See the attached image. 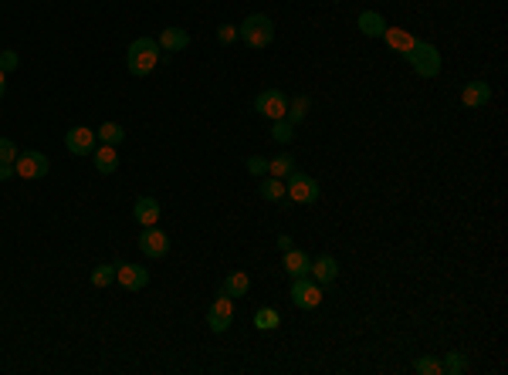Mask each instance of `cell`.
<instances>
[{
  "label": "cell",
  "mask_w": 508,
  "mask_h": 375,
  "mask_svg": "<svg viewBox=\"0 0 508 375\" xmlns=\"http://www.w3.org/2000/svg\"><path fill=\"white\" fill-rule=\"evenodd\" d=\"M132 217H136V223H143V227H156L159 217H163L159 200L156 196H139V200L132 203Z\"/></svg>",
  "instance_id": "12"
},
{
  "label": "cell",
  "mask_w": 508,
  "mask_h": 375,
  "mask_svg": "<svg viewBox=\"0 0 508 375\" xmlns=\"http://www.w3.org/2000/svg\"><path fill=\"white\" fill-rule=\"evenodd\" d=\"M461 102L468 105V108H484V105L492 102V85L488 81H468L464 91H461Z\"/></svg>",
  "instance_id": "15"
},
{
  "label": "cell",
  "mask_w": 508,
  "mask_h": 375,
  "mask_svg": "<svg viewBox=\"0 0 508 375\" xmlns=\"http://www.w3.org/2000/svg\"><path fill=\"white\" fill-rule=\"evenodd\" d=\"M319 193H322V190H319V183H315L309 173H299V169H295V173L288 176V183H285V196L288 200H295V203H315Z\"/></svg>",
  "instance_id": "6"
},
{
  "label": "cell",
  "mask_w": 508,
  "mask_h": 375,
  "mask_svg": "<svg viewBox=\"0 0 508 375\" xmlns=\"http://www.w3.org/2000/svg\"><path fill=\"white\" fill-rule=\"evenodd\" d=\"M17 145H14V139H4L0 135V163H17Z\"/></svg>",
  "instance_id": "30"
},
{
  "label": "cell",
  "mask_w": 508,
  "mask_h": 375,
  "mask_svg": "<svg viewBox=\"0 0 508 375\" xmlns=\"http://www.w3.org/2000/svg\"><path fill=\"white\" fill-rule=\"evenodd\" d=\"M278 247H282V250H292V237H288V233H282V237H278Z\"/></svg>",
  "instance_id": "35"
},
{
  "label": "cell",
  "mask_w": 508,
  "mask_h": 375,
  "mask_svg": "<svg viewBox=\"0 0 508 375\" xmlns=\"http://www.w3.org/2000/svg\"><path fill=\"white\" fill-rule=\"evenodd\" d=\"M336 4H339V0H336Z\"/></svg>",
  "instance_id": "37"
},
{
  "label": "cell",
  "mask_w": 508,
  "mask_h": 375,
  "mask_svg": "<svg viewBox=\"0 0 508 375\" xmlns=\"http://www.w3.org/2000/svg\"><path fill=\"white\" fill-rule=\"evenodd\" d=\"M17 65H21V58H17V51H0V71H4V75H11V71H17Z\"/></svg>",
  "instance_id": "32"
},
{
  "label": "cell",
  "mask_w": 508,
  "mask_h": 375,
  "mask_svg": "<svg viewBox=\"0 0 508 375\" xmlns=\"http://www.w3.org/2000/svg\"><path fill=\"white\" fill-rule=\"evenodd\" d=\"M11 176H17L14 163H0V180H11Z\"/></svg>",
  "instance_id": "34"
},
{
  "label": "cell",
  "mask_w": 508,
  "mask_h": 375,
  "mask_svg": "<svg viewBox=\"0 0 508 375\" xmlns=\"http://www.w3.org/2000/svg\"><path fill=\"white\" fill-rule=\"evenodd\" d=\"M95 169H99V173H116V169H119L116 145H105L102 143V149H95Z\"/></svg>",
  "instance_id": "21"
},
{
  "label": "cell",
  "mask_w": 508,
  "mask_h": 375,
  "mask_svg": "<svg viewBox=\"0 0 508 375\" xmlns=\"http://www.w3.org/2000/svg\"><path fill=\"white\" fill-rule=\"evenodd\" d=\"M126 54H129L126 58L129 61V75H136V78H146L159 65V44L153 38H136Z\"/></svg>",
  "instance_id": "1"
},
{
  "label": "cell",
  "mask_w": 508,
  "mask_h": 375,
  "mask_svg": "<svg viewBox=\"0 0 508 375\" xmlns=\"http://www.w3.org/2000/svg\"><path fill=\"white\" fill-rule=\"evenodd\" d=\"M278 324H282V314H278L274 308H258L254 311V328H258V332H274Z\"/></svg>",
  "instance_id": "22"
},
{
  "label": "cell",
  "mask_w": 508,
  "mask_h": 375,
  "mask_svg": "<svg viewBox=\"0 0 508 375\" xmlns=\"http://www.w3.org/2000/svg\"><path fill=\"white\" fill-rule=\"evenodd\" d=\"M407 65L414 68L417 78H437L441 75V51L434 44H424V41H414V48L404 54Z\"/></svg>",
  "instance_id": "3"
},
{
  "label": "cell",
  "mask_w": 508,
  "mask_h": 375,
  "mask_svg": "<svg viewBox=\"0 0 508 375\" xmlns=\"http://www.w3.org/2000/svg\"><path fill=\"white\" fill-rule=\"evenodd\" d=\"M258 193L264 196V200H285V180H278V176H268V180H261Z\"/></svg>",
  "instance_id": "23"
},
{
  "label": "cell",
  "mask_w": 508,
  "mask_h": 375,
  "mask_svg": "<svg viewBox=\"0 0 508 375\" xmlns=\"http://www.w3.org/2000/svg\"><path fill=\"white\" fill-rule=\"evenodd\" d=\"M237 38L244 41L248 48H254V51H261V48H268L274 41V24L268 14H251V17H244V24L237 27Z\"/></svg>",
  "instance_id": "2"
},
{
  "label": "cell",
  "mask_w": 508,
  "mask_h": 375,
  "mask_svg": "<svg viewBox=\"0 0 508 375\" xmlns=\"http://www.w3.org/2000/svg\"><path fill=\"white\" fill-rule=\"evenodd\" d=\"M254 112L258 115H264V118H285V112H288V98H285V91L282 88H264L254 98Z\"/></svg>",
  "instance_id": "7"
},
{
  "label": "cell",
  "mask_w": 508,
  "mask_h": 375,
  "mask_svg": "<svg viewBox=\"0 0 508 375\" xmlns=\"http://www.w3.org/2000/svg\"><path fill=\"white\" fill-rule=\"evenodd\" d=\"M139 250H143L146 257H166L169 237L159 230V227H143V233H139Z\"/></svg>",
  "instance_id": "10"
},
{
  "label": "cell",
  "mask_w": 508,
  "mask_h": 375,
  "mask_svg": "<svg viewBox=\"0 0 508 375\" xmlns=\"http://www.w3.org/2000/svg\"><path fill=\"white\" fill-rule=\"evenodd\" d=\"M309 274H312L315 284H332V281L339 277V260L332 257V254H322V257H315V260H312Z\"/></svg>",
  "instance_id": "13"
},
{
  "label": "cell",
  "mask_w": 508,
  "mask_h": 375,
  "mask_svg": "<svg viewBox=\"0 0 508 375\" xmlns=\"http://www.w3.org/2000/svg\"><path fill=\"white\" fill-rule=\"evenodd\" d=\"M383 41H387L397 54H407L410 48H414V41L417 38H414L410 31H404V27H387V31H383Z\"/></svg>",
  "instance_id": "19"
},
{
  "label": "cell",
  "mask_w": 508,
  "mask_h": 375,
  "mask_svg": "<svg viewBox=\"0 0 508 375\" xmlns=\"http://www.w3.org/2000/svg\"><path fill=\"white\" fill-rule=\"evenodd\" d=\"M159 51L166 54H176V51H186L190 48V34L183 31V27H163V34H159Z\"/></svg>",
  "instance_id": "14"
},
{
  "label": "cell",
  "mask_w": 508,
  "mask_h": 375,
  "mask_svg": "<svg viewBox=\"0 0 508 375\" xmlns=\"http://www.w3.org/2000/svg\"><path fill=\"white\" fill-rule=\"evenodd\" d=\"M231 322H234V298L221 294V298L210 304V311H207V324H210V332L224 335V332L231 328Z\"/></svg>",
  "instance_id": "8"
},
{
  "label": "cell",
  "mask_w": 508,
  "mask_h": 375,
  "mask_svg": "<svg viewBox=\"0 0 508 375\" xmlns=\"http://www.w3.org/2000/svg\"><path fill=\"white\" fill-rule=\"evenodd\" d=\"M309 267H312V257L305 254V250H285V274L288 277H305L309 274Z\"/></svg>",
  "instance_id": "16"
},
{
  "label": "cell",
  "mask_w": 508,
  "mask_h": 375,
  "mask_svg": "<svg viewBox=\"0 0 508 375\" xmlns=\"http://www.w3.org/2000/svg\"><path fill=\"white\" fill-rule=\"evenodd\" d=\"M116 281L126 291H143L146 284H149V271L146 267H139V264H119L116 267Z\"/></svg>",
  "instance_id": "11"
},
{
  "label": "cell",
  "mask_w": 508,
  "mask_h": 375,
  "mask_svg": "<svg viewBox=\"0 0 508 375\" xmlns=\"http://www.w3.org/2000/svg\"><path fill=\"white\" fill-rule=\"evenodd\" d=\"M4 91H7V75L0 71V98H4Z\"/></svg>",
  "instance_id": "36"
},
{
  "label": "cell",
  "mask_w": 508,
  "mask_h": 375,
  "mask_svg": "<svg viewBox=\"0 0 508 375\" xmlns=\"http://www.w3.org/2000/svg\"><path fill=\"white\" fill-rule=\"evenodd\" d=\"M217 41H221V44H234L237 41V24H221L217 27Z\"/></svg>",
  "instance_id": "33"
},
{
  "label": "cell",
  "mask_w": 508,
  "mask_h": 375,
  "mask_svg": "<svg viewBox=\"0 0 508 375\" xmlns=\"http://www.w3.org/2000/svg\"><path fill=\"white\" fill-rule=\"evenodd\" d=\"M272 139L274 143H282V145H288L292 139H295V125H292L288 118H274L272 122Z\"/></svg>",
  "instance_id": "25"
},
{
  "label": "cell",
  "mask_w": 508,
  "mask_h": 375,
  "mask_svg": "<svg viewBox=\"0 0 508 375\" xmlns=\"http://www.w3.org/2000/svg\"><path fill=\"white\" fill-rule=\"evenodd\" d=\"M95 135H99V143H105V145H119L122 139H126V129H122L119 122H105Z\"/></svg>",
  "instance_id": "24"
},
{
  "label": "cell",
  "mask_w": 508,
  "mask_h": 375,
  "mask_svg": "<svg viewBox=\"0 0 508 375\" xmlns=\"http://www.w3.org/2000/svg\"><path fill=\"white\" fill-rule=\"evenodd\" d=\"M309 95H299V98H295V102H288V112H285V118L288 122H292V125H299L302 118L309 115Z\"/></svg>",
  "instance_id": "26"
},
{
  "label": "cell",
  "mask_w": 508,
  "mask_h": 375,
  "mask_svg": "<svg viewBox=\"0 0 508 375\" xmlns=\"http://www.w3.org/2000/svg\"><path fill=\"white\" fill-rule=\"evenodd\" d=\"M288 298H292L295 308L315 311L319 304H322V284H315L309 274H305V277H292V291H288Z\"/></svg>",
  "instance_id": "4"
},
{
  "label": "cell",
  "mask_w": 508,
  "mask_h": 375,
  "mask_svg": "<svg viewBox=\"0 0 508 375\" xmlns=\"http://www.w3.org/2000/svg\"><path fill=\"white\" fill-rule=\"evenodd\" d=\"M91 284H95V287L116 284V267H112V264H99V267L91 271Z\"/></svg>",
  "instance_id": "28"
},
{
  "label": "cell",
  "mask_w": 508,
  "mask_h": 375,
  "mask_svg": "<svg viewBox=\"0 0 508 375\" xmlns=\"http://www.w3.org/2000/svg\"><path fill=\"white\" fill-rule=\"evenodd\" d=\"M95 143H99V135L91 129H85V125H75V129L65 132V145L71 155H89L95 153Z\"/></svg>",
  "instance_id": "9"
},
{
  "label": "cell",
  "mask_w": 508,
  "mask_h": 375,
  "mask_svg": "<svg viewBox=\"0 0 508 375\" xmlns=\"http://www.w3.org/2000/svg\"><path fill=\"white\" fill-rule=\"evenodd\" d=\"M464 369H468V359H464L461 351H447V359L441 362V372L444 375H461Z\"/></svg>",
  "instance_id": "27"
},
{
  "label": "cell",
  "mask_w": 508,
  "mask_h": 375,
  "mask_svg": "<svg viewBox=\"0 0 508 375\" xmlns=\"http://www.w3.org/2000/svg\"><path fill=\"white\" fill-rule=\"evenodd\" d=\"M295 169H299V166H295V155H292V153H282V155H274V159H268V176L288 180Z\"/></svg>",
  "instance_id": "20"
},
{
  "label": "cell",
  "mask_w": 508,
  "mask_h": 375,
  "mask_svg": "<svg viewBox=\"0 0 508 375\" xmlns=\"http://www.w3.org/2000/svg\"><path fill=\"white\" fill-rule=\"evenodd\" d=\"M14 169H17L21 180H44V176L51 173V159L44 153H38V149H27V153L17 155Z\"/></svg>",
  "instance_id": "5"
},
{
  "label": "cell",
  "mask_w": 508,
  "mask_h": 375,
  "mask_svg": "<svg viewBox=\"0 0 508 375\" xmlns=\"http://www.w3.org/2000/svg\"><path fill=\"white\" fill-rule=\"evenodd\" d=\"M414 372L417 375H441V359H434V355H420L417 362H414Z\"/></svg>",
  "instance_id": "29"
},
{
  "label": "cell",
  "mask_w": 508,
  "mask_h": 375,
  "mask_svg": "<svg viewBox=\"0 0 508 375\" xmlns=\"http://www.w3.org/2000/svg\"><path fill=\"white\" fill-rule=\"evenodd\" d=\"M244 166H248V173H254V176H268V159H264V155H251V159H244Z\"/></svg>",
  "instance_id": "31"
},
{
  "label": "cell",
  "mask_w": 508,
  "mask_h": 375,
  "mask_svg": "<svg viewBox=\"0 0 508 375\" xmlns=\"http://www.w3.org/2000/svg\"><path fill=\"white\" fill-rule=\"evenodd\" d=\"M356 27L363 31L366 38H383L387 21H383V14H377V11H363L359 17H356Z\"/></svg>",
  "instance_id": "18"
},
{
  "label": "cell",
  "mask_w": 508,
  "mask_h": 375,
  "mask_svg": "<svg viewBox=\"0 0 508 375\" xmlns=\"http://www.w3.org/2000/svg\"><path fill=\"white\" fill-rule=\"evenodd\" d=\"M248 287H251L248 274H244V271H231L227 277H224L221 294H227V298H244V294H248Z\"/></svg>",
  "instance_id": "17"
}]
</instances>
